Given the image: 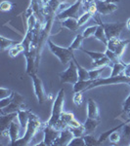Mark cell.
<instances>
[{
  "mask_svg": "<svg viewBox=\"0 0 130 146\" xmlns=\"http://www.w3.org/2000/svg\"><path fill=\"white\" fill-rule=\"evenodd\" d=\"M30 113H31V112H30L28 109H27L25 107L21 108V109L18 111L19 123L21 124V127H22V129H23V131H25V127H27V122H28V119H29Z\"/></svg>",
  "mask_w": 130,
  "mask_h": 146,
  "instance_id": "e0dca14e",
  "label": "cell"
},
{
  "mask_svg": "<svg viewBox=\"0 0 130 146\" xmlns=\"http://www.w3.org/2000/svg\"><path fill=\"white\" fill-rule=\"evenodd\" d=\"M109 65H106V66H102V67H99V68H94L92 70H89V78L94 80L97 78H100V75L102 74V72H104V70L108 69Z\"/></svg>",
  "mask_w": 130,
  "mask_h": 146,
  "instance_id": "83f0119b",
  "label": "cell"
},
{
  "mask_svg": "<svg viewBox=\"0 0 130 146\" xmlns=\"http://www.w3.org/2000/svg\"><path fill=\"white\" fill-rule=\"evenodd\" d=\"M47 44H48V48L51 51V53L59 58V60H60L62 64L66 65L70 60H72V58L74 56V51H72L70 48H64V47L56 45L50 39L47 40Z\"/></svg>",
  "mask_w": 130,
  "mask_h": 146,
  "instance_id": "277c9868",
  "label": "cell"
},
{
  "mask_svg": "<svg viewBox=\"0 0 130 146\" xmlns=\"http://www.w3.org/2000/svg\"><path fill=\"white\" fill-rule=\"evenodd\" d=\"M129 64H130V63H129Z\"/></svg>",
  "mask_w": 130,
  "mask_h": 146,
  "instance_id": "7dc6e473",
  "label": "cell"
},
{
  "mask_svg": "<svg viewBox=\"0 0 130 146\" xmlns=\"http://www.w3.org/2000/svg\"><path fill=\"white\" fill-rule=\"evenodd\" d=\"M95 3L97 6V12L101 16L110 15L117 10V3H109L105 0H95Z\"/></svg>",
  "mask_w": 130,
  "mask_h": 146,
  "instance_id": "8fae6325",
  "label": "cell"
},
{
  "mask_svg": "<svg viewBox=\"0 0 130 146\" xmlns=\"http://www.w3.org/2000/svg\"><path fill=\"white\" fill-rule=\"evenodd\" d=\"M29 76L31 77L32 83H34V95L36 96L37 100H38V102L40 104H43V103L48 100V96H47V94L45 93V91H44L41 79L37 76L36 73H32V74H30Z\"/></svg>",
  "mask_w": 130,
  "mask_h": 146,
  "instance_id": "ba28073f",
  "label": "cell"
},
{
  "mask_svg": "<svg viewBox=\"0 0 130 146\" xmlns=\"http://www.w3.org/2000/svg\"><path fill=\"white\" fill-rule=\"evenodd\" d=\"M87 117L97 119V120H101L98 104H97L96 101L94 100H92V98H89L88 101H87Z\"/></svg>",
  "mask_w": 130,
  "mask_h": 146,
  "instance_id": "2e32d148",
  "label": "cell"
},
{
  "mask_svg": "<svg viewBox=\"0 0 130 146\" xmlns=\"http://www.w3.org/2000/svg\"><path fill=\"white\" fill-rule=\"evenodd\" d=\"M126 28L128 30H130V18L127 20V22H126Z\"/></svg>",
  "mask_w": 130,
  "mask_h": 146,
  "instance_id": "f6af8a7d",
  "label": "cell"
},
{
  "mask_svg": "<svg viewBox=\"0 0 130 146\" xmlns=\"http://www.w3.org/2000/svg\"><path fill=\"white\" fill-rule=\"evenodd\" d=\"M92 17H93V15H92L91 13H89V12H84V13L78 18V20H77V23H78L79 28L81 27H83L85 23L88 22Z\"/></svg>",
  "mask_w": 130,
  "mask_h": 146,
  "instance_id": "4dcf8cb0",
  "label": "cell"
},
{
  "mask_svg": "<svg viewBox=\"0 0 130 146\" xmlns=\"http://www.w3.org/2000/svg\"><path fill=\"white\" fill-rule=\"evenodd\" d=\"M43 133H44L43 141L45 143V146H51L54 144L57 137L60 135L61 131L57 129L54 126H49V125L44 124Z\"/></svg>",
  "mask_w": 130,
  "mask_h": 146,
  "instance_id": "30bf717a",
  "label": "cell"
},
{
  "mask_svg": "<svg viewBox=\"0 0 130 146\" xmlns=\"http://www.w3.org/2000/svg\"><path fill=\"white\" fill-rule=\"evenodd\" d=\"M83 39H84L83 35H82V34H77L76 36H75L74 42L70 44V46L68 47V48H70L72 51L79 50V49L81 48V44H82V42H83Z\"/></svg>",
  "mask_w": 130,
  "mask_h": 146,
  "instance_id": "4316f807",
  "label": "cell"
},
{
  "mask_svg": "<svg viewBox=\"0 0 130 146\" xmlns=\"http://www.w3.org/2000/svg\"><path fill=\"white\" fill-rule=\"evenodd\" d=\"M110 62H111V60L105 56H103L102 58H100V60H94L93 63H92V67L99 68V67H102V66H106V65L110 64Z\"/></svg>",
  "mask_w": 130,
  "mask_h": 146,
  "instance_id": "f546056e",
  "label": "cell"
},
{
  "mask_svg": "<svg viewBox=\"0 0 130 146\" xmlns=\"http://www.w3.org/2000/svg\"><path fill=\"white\" fill-rule=\"evenodd\" d=\"M64 100H65V90L61 89V90L59 91L58 95L56 96L55 100H54L50 118H49L48 121L44 124L49 125V126H55L56 123L59 121V119H60L62 113L64 112L63 111Z\"/></svg>",
  "mask_w": 130,
  "mask_h": 146,
  "instance_id": "3957f363",
  "label": "cell"
},
{
  "mask_svg": "<svg viewBox=\"0 0 130 146\" xmlns=\"http://www.w3.org/2000/svg\"><path fill=\"white\" fill-rule=\"evenodd\" d=\"M74 133H72L70 129L67 128L65 129H62L61 131V133L60 135L57 137V139L55 140L53 145L55 146H66L68 145V143L70 142V140L74 138Z\"/></svg>",
  "mask_w": 130,
  "mask_h": 146,
  "instance_id": "4fadbf2b",
  "label": "cell"
},
{
  "mask_svg": "<svg viewBox=\"0 0 130 146\" xmlns=\"http://www.w3.org/2000/svg\"><path fill=\"white\" fill-rule=\"evenodd\" d=\"M13 98H14V92H13V94H12L11 96H7V98H2V100H0V110L4 109L5 107L8 106V105L11 103Z\"/></svg>",
  "mask_w": 130,
  "mask_h": 146,
  "instance_id": "8d00e7d4",
  "label": "cell"
},
{
  "mask_svg": "<svg viewBox=\"0 0 130 146\" xmlns=\"http://www.w3.org/2000/svg\"><path fill=\"white\" fill-rule=\"evenodd\" d=\"M123 136L126 139L130 140V125H125L123 128Z\"/></svg>",
  "mask_w": 130,
  "mask_h": 146,
  "instance_id": "7bdbcfd3",
  "label": "cell"
},
{
  "mask_svg": "<svg viewBox=\"0 0 130 146\" xmlns=\"http://www.w3.org/2000/svg\"><path fill=\"white\" fill-rule=\"evenodd\" d=\"M97 28H98V25H91V27L85 28L83 30V32H82V35H83L84 39L89 38V37H91V36H94Z\"/></svg>",
  "mask_w": 130,
  "mask_h": 146,
  "instance_id": "d6a6232c",
  "label": "cell"
},
{
  "mask_svg": "<svg viewBox=\"0 0 130 146\" xmlns=\"http://www.w3.org/2000/svg\"><path fill=\"white\" fill-rule=\"evenodd\" d=\"M12 94H13V91L1 87V89H0V100H2V98H7V96H11Z\"/></svg>",
  "mask_w": 130,
  "mask_h": 146,
  "instance_id": "60d3db41",
  "label": "cell"
},
{
  "mask_svg": "<svg viewBox=\"0 0 130 146\" xmlns=\"http://www.w3.org/2000/svg\"><path fill=\"white\" fill-rule=\"evenodd\" d=\"M80 8H82V0H77L72 5H70V7L66 9V10L57 14L56 19L59 21H63L68 18H74L78 20V13Z\"/></svg>",
  "mask_w": 130,
  "mask_h": 146,
  "instance_id": "52a82bcc",
  "label": "cell"
},
{
  "mask_svg": "<svg viewBox=\"0 0 130 146\" xmlns=\"http://www.w3.org/2000/svg\"><path fill=\"white\" fill-rule=\"evenodd\" d=\"M85 141L83 136H74L70 142L68 143V146H85Z\"/></svg>",
  "mask_w": 130,
  "mask_h": 146,
  "instance_id": "d590c367",
  "label": "cell"
},
{
  "mask_svg": "<svg viewBox=\"0 0 130 146\" xmlns=\"http://www.w3.org/2000/svg\"><path fill=\"white\" fill-rule=\"evenodd\" d=\"M15 118H18V112L1 113V116H0V133L8 129L12 122L15 121Z\"/></svg>",
  "mask_w": 130,
  "mask_h": 146,
  "instance_id": "5bb4252c",
  "label": "cell"
},
{
  "mask_svg": "<svg viewBox=\"0 0 130 146\" xmlns=\"http://www.w3.org/2000/svg\"><path fill=\"white\" fill-rule=\"evenodd\" d=\"M84 141H85V144L88 145V146H94V145H100L101 143L99 142L98 139H96L93 135H83Z\"/></svg>",
  "mask_w": 130,
  "mask_h": 146,
  "instance_id": "836d02e7",
  "label": "cell"
},
{
  "mask_svg": "<svg viewBox=\"0 0 130 146\" xmlns=\"http://www.w3.org/2000/svg\"><path fill=\"white\" fill-rule=\"evenodd\" d=\"M59 76H60L61 84L70 83V84L74 85L76 82H78V80H79L78 71H77V66H76V64H75L74 58H72V60H70V65H68L65 71L59 73Z\"/></svg>",
  "mask_w": 130,
  "mask_h": 146,
  "instance_id": "8992f818",
  "label": "cell"
},
{
  "mask_svg": "<svg viewBox=\"0 0 130 146\" xmlns=\"http://www.w3.org/2000/svg\"><path fill=\"white\" fill-rule=\"evenodd\" d=\"M130 111V95L127 96L122 104V113H128Z\"/></svg>",
  "mask_w": 130,
  "mask_h": 146,
  "instance_id": "b9f144b4",
  "label": "cell"
},
{
  "mask_svg": "<svg viewBox=\"0 0 130 146\" xmlns=\"http://www.w3.org/2000/svg\"><path fill=\"white\" fill-rule=\"evenodd\" d=\"M74 60L75 62V64L77 66V71H78V77L79 80H88L89 78V70H86L84 67H82L81 65L77 62V60H75V58H74Z\"/></svg>",
  "mask_w": 130,
  "mask_h": 146,
  "instance_id": "d4e9b609",
  "label": "cell"
},
{
  "mask_svg": "<svg viewBox=\"0 0 130 146\" xmlns=\"http://www.w3.org/2000/svg\"><path fill=\"white\" fill-rule=\"evenodd\" d=\"M21 129L22 127H21V124L20 123H17V122L13 121L9 127V137H10V145L14 146L15 142L19 139V136H20V133H21Z\"/></svg>",
  "mask_w": 130,
  "mask_h": 146,
  "instance_id": "9a60e30c",
  "label": "cell"
},
{
  "mask_svg": "<svg viewBox=\"0 0 130 146\" xmlns=\"http://www.w3.org/2000/svg\"><path fill=\"white\" fill-rule=\"evenodd\" d=\"M125 66H126V63H124L122 60H121V62H119L113 63V70H112V73H111L110 76L115 77V76H119V75L123 74Z\"/></svg>",
  "mask_w": 130,
  "mask_h": 146,
  "instance_id": "44dd1931",
  "label": "cell"
},
{
  "mask_svg": "<svg viewBox=\"0 0 130 146\" xmlns=\"http://www.w3.org/2000/svg\"><path fill=\"white\" fill-rule=\"evenodd\" d=\"M68 129L72 131V133H74V136H83L85 135V131L83 125L79 127H68Z\"/></svg>",
  "mask_w": 130,
  "mask_h": 146,
  "instance_id": "e575fe53",
  "label": "cell"
},
{
  "mask_svg": "<svg viewBox=\"0 0 130 146\" xmlns=\"http://www.w3.org/2000/svg\"><path fill=\"white\" fill-rule=\"evenodd\" d=\"M100 17H101V15L98 13L93 16L97 25H101L103 27L104 30H105V33L107 35L108 40L112 39V38H119L121 31L123 30V28L126 27V23H102V21L100 20Z\"/></svg>",
  "mask_w": 130,
  "mask_h": 146,
  "instance_id": "7a4b0ae2",
  "label": "cell"
},
{
  "mask_svg": "<svg viewBox=\"0 0 130 146\" xmlns=\"http://www.w3.org/2000/svg\"><path fill=\"white\" fill-rule=\"evenodd\" d=\"M23 104V96H21L19 93L14 92V98L11 103L7 107L1 110V113H11V112H18L21 109L22 105Z\"/></svg>",
  "mask_w": 130,
  "mask_h": 146,
  "instance_id": "7c38bea8",
  "label": "cell"
},
{
  "mask_svg": "<svg viewBox=\"0 0 130 146\" xmlns=\"http://www.w3.org/2000/svg\"><path fill=\"white\" fill-rule=\"evenodd\" d=\"M130 43V40H121L119 38H112L108 40V44H107V49L113 51V53H115L117 56L121 58V56L123 55L125 48L127 47V45Z\"/></svg>",
  "mask_w": 130,
  "mask_h": 146,
  "instance_id": "9c48e42d",
  "label": "cell"
},
{
  "mask_svg": "<svg viewBox=\"0 0 130 146\" xmlns=\"http://www.w3.org/2000/svg\"><path fill=\"white\" fill-rule=\"evenodd\" d=\"M43 128H44V124L41 123V121L39 120L38 117L36 115H34V113H30L29 119H28L27 125L25 129V135H23V137L19 138L14 145H18V146L28 145L32 138L35 136V135L37 133H39V131L43 129Z\"/></svg>",
  "mask_w": 130,
  "mask_h": 146,
  "instance_id": "6da1fadb",
  "label": "cell"
},
{
  "mask_svg": "<svg viewBox=\"0 0 130 146\" xmlns=\"http://www.w3.org/2000/svg\"><path fill=\"white\" fill-rule=\"evenodd\" d=\"M23 50H25V48H23V43L20 42L17 45L11 47V48L9 49V56H10L11 58H16L20 53H23Z\"/></svg>",
  "mask_w": 130,
  "mask_h": 146,
  "instance_id": "cb8c5ba5",
  "label": "cell"
},
{
  "mask_svg": "<svg viewBox=\"0 0 130 146\" xmlns=\"http://www.w3.org/2000/svg\"><path fill=\"white\" fill-rule=\"evenodd\" d=\"M92 80H78V82H76L74 85V93H78V92H84V91H88V87L90 86Z\"/></svg>",
  "mask_w": 130,
  "mask_h": 146,
  "instance_id": "ffe728a7",
  "label": "cell"
},
{
  "mask_svg": "<svg viewBox=\"0 0 130 146\" xmlns=\"http://www.w3.org/2000/svg\"><path fill=\"white\" fill-rule=\"evenodd\" d=\"M121 83H126L130 85V78L126 77L123 74L115 77L110 76V77H105V78H97L92 80L90 86L88 87V90H91V89H94L99 86H107V85H115V84H121Z\"/></svg>",
  "mask_w": 130,
  "mask_h": 146,
  "instance_id": "5b68a950",
  "label": "cell"
},
{
  "mask_svg": "<svg viewBox=\"0 0 130 146\" xmlns=\"http://www.w3.org/2000/svg\"><path fill=\"white\" fill-rule=\"evenodd\" d=\"M94 37H95L96 39H98L99 41L102 42L105 46H107V44H108L107 35H106L105 30H104V28L101 25H98V28H97L95 34H94Z\"/></svg>",
  "mask_w": 130,
  "mask_h": 146,
  "instance_id": "7402d4cb",
  "label": "cell"
},
{
  "mask_svg": "<svg viewBox=\"0 0 130 146\" xmlns=\"http://www.w3.org/2000/svg\"><path fill=\"white\" fill-rule=\"evenodd\" d=\"M0 41H1V51H4V50H7V49H10L11 47L17 45L18 43L20 42L16 41V40H13V39H8L4 36H1L0 37Z\"/></svg>",
  "mask_w": 130,
  "mask_h": 146,
  "instance_id": "603a6c76",
  "label": "cell"
},
{
  "mask_svg": "<svg viewBox=\"0 0 130 146\" xmlns=\"http://www.w3.org/2000/svg\"><path fill=\"white\" fill-rule=\"evenodd\" d=\"M120 138H121V135L119 133V131H113V133H111V135L109 136V139H110L111 142L113 143V144H117V143H119Z\"/></svg>",
  "mask_w": 130,
  "mask_h": 146,
  "instance_id": "f35d334b",
  "label": "cell"
},
{
  "mask_svg": "<svg viewBox=\"0 0 130 146\" xmlns=\"http://www.w3.org/2000/svg\"><path fill=\"white\" fill-rule=\"evenodd\" d=\"M123 75H125L126 77H128L130 78V64H126V66H125V69L123 71Z\"/></svg>",
  "mask_w": 130,
  "mask_h": 146,
  "instance_id": "ee69618b",
  "label": "cell"
},
{
  "mask_svg": "<svg viewBox=\"0 0 130 146\" xmlns=\"http://www.w3.org/2000/svg\"><path fill=\"white\" fill-rule=\"evenodd\" d=\"M72 101L76 106H80L82 104V101H83V96H82L81 92L78 93H74V98H72Z\"/></svg>",
  "mask_w": 130,
  "mask_h": 146,
  "instance_id": "ab89813d",
  "label": "cell"
},
{
  "mask_svg": "<svg viewBox=\"0 0 130 146\" xmlns=\"http://www.w3.org/2000/svg\"><path fill=\"white\" fill-rule=\"evenodd\" d=\"M101 120H97L93 118H89L87 117L86 121L84 122L83 127H84V131H85V135H90L96 129V128L98 127V125L100 124Z\"/></svg>",
  "mask_w": 130,
  "mask_h": 146,
  "instance_id": "ac0fdd59",
  "label": "cell"
},
{
  "mask_svg": "<svg viewBox=\"0 0 130 146\" xmlns=\"http://www.w3.org/2000/svg\"><path fill=\"white\" fill-rule=\"evenodd\" d=\"M105 55L109 58V60H111V62H113V63H117V62H121V60H120V56H117L115 53H113V51L109 50V49H106Z\"/></svg>",
  "mask_w": 130,
  "mask_h": 146,
  "instance_id": "1f68e13d",
  "label": "cell"
},
{
  "mask_svg": "<svg viewBox=\"0 0 130 146\" xmlns=\"http://www.w3.org/2000/svg\"><path fill=\"white\" fill-rule=\"evenodd\" d=\"M123 127V125H119L117 127H115V128H113V129H109V131H104V133H102V135H100V137L98 138V140H99V142L102 144V143L104 142L105 140H107L109 139V136L111 135V133H113V131H119L120 129Z\"/></svg>",
  "mask_w": 130,
  "mask_h": 146,
  "instance_id": "484cf974",
  "label": "cell"
},
{
  "mask_svg": "<svg viewBox=\"0 0 130 146\" xmlns=\"http://www.w3.org/2000/svg\"><path fill=\"white\" fill-rule=\"evenodd\" d=\"M13 6H14V4L12 3V2L8 1V0H4V1H2L1 4H0V9L3 12H8L13 9Z\"/></svg>",
  "mask_w": 130,
  "mask_h": 146,
  "instance_id": "74e56055",
  "label": "cell"
},
{
  "mask_svg": "<svg viewBox=\"0 0 130 146\" xmlns=\"http://www.w3.org/2000/svg\"><path fill=\"white\" fill-rule=\"evenodd\" d=\"M79 50H81L83 53L87 54L90 58H92V60H100V58H102L103 56H105V53H100V52H92V51H87V50H84V49L80 48Z\"/></svg>",
  "mask_w": 130,
  "mask_h": 146,
  "instance_id": "f1b7e54d",
  "label": "cell"
},
{
  "mask_svg": "<svg viewBox=\"0 0 130 146\" xmlns=\"http://www.w3.org/2000/svg\"><path fill=\"white\" fill-rule=\"evenodd\" d=\"M61 2H68V1H70V0H60ZM74 1H77V0H74Z\"/></svg>",
  "mask_w": 130,
  "mask_h": 146,
  "instance_id": "bcb514c9",
  "label": "cell"
},
{
  "mask_svg": "<svg viewBox=\"0 0 130 146\" xmlns=\"http://www.w3.org/2000/svg\"><path fill=\"white\" fill-rule=\"evenodd\" d=\"M61 25L72 32L78 30V28H79L78 23H77V20L74 18H68V19H65V20L61 21Z\"/></svg>",
  "mask_w": 130,
  "mask_h": 146,
  "instance_id": "d6986e66",
  "label": "cell"
}]
</instances>
